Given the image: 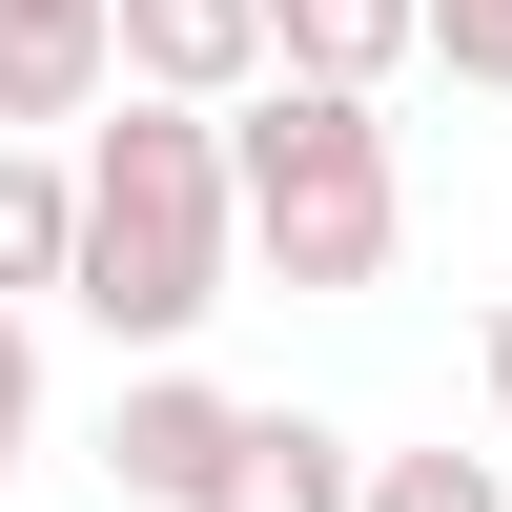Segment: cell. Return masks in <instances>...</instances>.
<instances>
[{
  "label": "cell",
  "mask_w": 512,
  "mask_h": 512,
  "mask_svg": "<svg viewBox=\"0 0 512 512\" xmlns=\"http://www.w3.org/2000/svg\"><path fill=\"white\" fill-rule=\"evenodd\" d=\"M390 62H410V0H267V82H328V103H369Z\"/></svg>",
  "instance_id": "52a82bcc"
},
{
  "label": "cell",
  "mask_w": 512,
  "mask_h": 512,
  "mask_svg": "<svg viewBox=\"0 0 512 512\" xmlns=\"http://www.w3.org/2000/svg\"><path fill=\"white\" fill-rule=\"evenodd\" d=\"M226 431H246V390H205V369H123V410H103V472L144 492V512H205Z\"/></svg>",
  "instance_id": "277c9868"
},
{
  "label": "cell",
  "mask_w": 512,
  "mask_h": 512,
  "mask_svg": "<svg viewBox=\"0 0 512 512\" xmlns=\"http://www.w3.org/2000/svg\"><path fill=\"white\" fill-rule=\"evenodd\" d=\"M123 103V62H103V0H0V123H103Z\"/></svg>",
  "instance_id": "5b68a950"
},
{
  "label": "cell",
  "mask_w": 512,
  "mask_h": 512,
  "mask_svg": "<svg viewBox=\"0 0 512 512\" xmlns=\"http://www.w3.org/2000/svg\"><path fill=\"white\" fill-rule=\"evenodd\" d=\"M62 246H82L62 144H0V308H41V287H62Z\"/></svg>",
  "instance_id": "ba28073f"
},
{
  "label": "cell",
  "mask_w": 512,
  "mask_h": 512,
  "mask_svg": "<svg viewBox=\"0 0 512 512\" xmlns=\"http://www.w3.org/2000/svg\"><path fill=\"white\" fill-rule=\"evenodd\" d=\"M226 226L267 287H308V308H349V287H390L410 246V185H390V123L328 103V82H246L226 103Z\"/></svg>",
  "instance_id": "7a4b0ae2"
},
{
  "label": "cell",
  "mask_w": 512,
  "mask_h": 512,
  "mask_svg": "<svg viewBox=\"0 0 512 512\" xmlns=\"http://www.w3.org/2000/svg\"><path fill=\"white\" fill-rule=\"evenodd\" d=\"M492 410H512V308H492Z\"/></svg>",
  "instance_id": "7c38bea8"
},
{
  "label": "cell",
  "mask_w": 512,
  "mask_h": 512,
  "mask_svg": "<svg viewBox=\"0 0 512 512\" xmlns=\"http://www.w3.org/2000/svg\"><path fill=\"white\" fill-rule=\"evenodd\" d=\"M410 62H451V82L512 103V0H410Z\"/></svg>",
  "instance_id": "30bf717a"
},
{
  "label": "cell",
  "mask_w": 512,
  "mask_h": 512,
  "mask_svg": "<svg viewBox=\"0 0 512 512\" xmlns=\"http://www.w3.org/2000/svg\"><path fill=\"white\" fill-rule=\"evenodd\" d=\"M103 62H123V103L226 123L246 82H267V0H103Z\"/></svg>",
  "instance_id": "3957f363"
},
{
  "label": "cell",
  "mask_w": 512,
  "mask_h": 512,
  "mask_svg": "<svg viewBox=\"0 0 512 512\" xmlns=\"http://www.w3.org/2000/svg\"><path fill=\"white\" fill-rule=\"evenodd\" d=\"M349 492H369V451L328 431V410H246L226 472H205V512H349Z\"/></svg>",
  "instance_id": "8992f818"
},
{
  "label": "cell",
  "mask_w": 512,
  "mask_h": 512,
  "mask_svg": "<svg viewBox=\"0 0 512 512\" xmlns=\"http://www.w3.org/2000/svg\"><path fill=\"white\" fill-rule=\"evenodd\" d=\"M62 185H82V246H62V308L103 328V349L185 369V328L226 308V267H246V226H226V123H185V103H103Z\"/></svg>",
  "instance_id": "6da1fadb"
},
{
  "label": "cell",
  "mask_w": 512,
  "mask_h": 512,
  "mask_svg": "<svg viewBox=\"0 0 512 512\" xmlns=\"http://www.w3.org/2000/svg\"><path fill=\"white\" fill-rule=\"evenodd\" d=\"M349 512H512V472H492V451H369Z\"/></svg>",
  "instance_id": "9c48e42d"
},
{
  "label": "cell",
  "mask_w": 512,
  "mask_h": 512,
  "mask_svg": "<svg viewBox=\"0 0 512 512\" xmlns=\"http://www.w3.org/2000/svg\"><path fill=\"white\" fill-rule=\"evenodd\" d=\"M21 451H41V328L0 308V492H21Z\"/></svg>",
  "instance_id": "8fae6325"
}]
</instances>
